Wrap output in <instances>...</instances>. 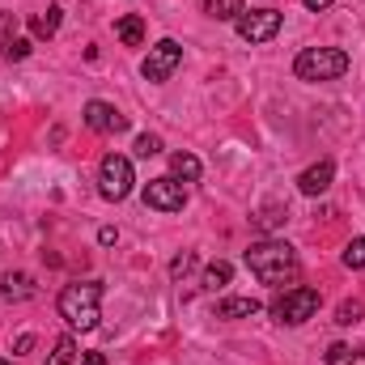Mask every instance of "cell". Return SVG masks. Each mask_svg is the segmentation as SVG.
Segmentation results:
<instances>
[{
    "label": "cell",
    "instance_id": "1",
    "mask_svg": "<svg viewBox=\"0 0 365 365\" xmlns=\"http://www.w3.org/2000/svg\"><path fill=\"white\" fill-rule=\"evenodd\" d=\"M247 268L259 276L264 284H289L297 280V251L284 242V238H259L247 247Z\"/></svg>",
    "mask_w": 365,
    "mask_h": 365
},
{
    "label": "cell",
    "instance_id": "2",
    "mask_svg": "<svg viewBox=\"0 0 365 365\" xmlns=\"http://www.w3.org/2000/svg\"><path fill=\"white\" fill-rule=\"evenodd\" d=\"M56 310L68 323V331H93L98 319H102V280H73V284H64Z\"/></svg>",
    "mask_w": 365,
    "mask_h": 365
},
{
    "label": "cell",
    "instance_id": "3",
    "mask_svg": "<svg viewBox=\"0 0 365 365\" xmlns=\"http://www.w3.org/2000/svg\"><path fill=\"white\" fill-rule=\"evenodd\" d=\"M349 68H353V60H349L344 47H306V51H297V60H293V77H297V81H310V86H319V81H340Z\"/></svg>",
    "mask_w": 365,
    "mask_h": 365
},
{
    "label": "cell",
    "instance_id": "4",
    "mask_svg": "<svg viewBox=\"0 0 365 365\" xmlns=\"http://www.w3.org/2000/svg\"><path fill=\"white\" fill-rule=\"evenodd\" d=\"M319 306H323L319 289H310V284H293V289L276 293L268 310H272L276 323H284V327H302V323H310V319L319 314Z\"/></svg>",
    "mask_w": 365,
    "mask_h": 365
},
{
    "label": "cell",
    "instance_id": "5",
    "mask_svg": "<svg viewBox=\"0 0 365 365\" xmlns=\"http://www.w3.org/2000/svg\"><path fill=\"white\" fill-rule=\"evenodd\" d=\"M132 187H136L132 162H128L123 153H106V158H102V166H98V195H102V200H110V204H119V200H128V195H132Z\"/></svg>",
    "mask_w": 365,
    "mask_h": 365
},
{
    "label": "cell",
    "instance_id": "6",
    "mask_svg": "<svg viewBox=\"0 0 365 365\" xmlns=\"http://www.w3.org/2000/svg\"><path fill=\"white\" fill-rule=\"evenodd\" d=\"M280 26H284L280 9H251V13H242L234 21V30H238L242 43H272L276 34H280Z\"/></svg>",
    "mask_w": 365,
    "mask_h": 365
},
{
    "label": "cell",
    "instance_id": "7",
    "mask_svg": "<svg viewBox=\"0 0 365 365\" xmlns=\"http://www.w3.org/2000/svg\"><path fill=\"white\" fill-rule=\"evenodd\" d=\"M179 64H182V47L175 43V38H162V43L149 47V56H145V64H140V77L153 81V86H162V81L175 77Z\"/></svg>",
    "mask_w": 365,
    "mask_h": 365
},
{
    "label": "cell",
    "instance_id": "8",
    "mask_svg": "<svg viewBox=\"0 0 365 365\" xmlns=\"http://www.w3.org/2000/svg\"><path fill=\"white\" fill-rule=\"evenodd\" d=\"M145 204L158 208V212H182V204H187V187H182L175 175L149 179L145 182Z\"/></svg>",
    "mask_w": 365,
    "mask_h": 365
},
{
    "label": "cell",
    "instance_id": "9",
    "mask_svg": "<svg viewBox=\"0 0 365 365\" xmlns=\"http://www.w3.org/2000/svg\"><path fill=\"white\" fill-rule=\"evenodd\" d=\"M81 119H86V128H90V132H102V136H110V132H123V128H128V115H123L119 106L102 102V98H90V102H86Z\"/></svg>",
    "mask_w": 365,
    "mask_h": 365
},
{
    "label": "cell",
    "instance_id": "10",
    "mask_svg": "<svg viewBox=\"0 0 365 365\" xmlns=\"http://www.w3.org/2000/svg\"><path fill=\"white\" fill-rule=\"evenodd\" d=\"M331 179H336V162L323 158V162H314V166H306V170L297 175V191L314 200V195H323V191L331 187Z\"/></svg>",
    "mask_w": 365,
    "mask_h": 365
},
{
    "label": "cell",
    "instance_id": "11",
    "mask_svg": "<svg viewBox=\"0 0 365 365\" xmlns=\"http://www.w3.org/2000/svg\"><path fill=\"white\" fill-rule=\"evenodd\" d=\"M115 38H119L123 47H140V43H145V17H140V13H123V17L115 21Z\"/></svg>",
    "mask_w": 365,
    "mask_h": 365
},
{
    "label": "cell",
    "instance_id": "12",
    "mask_svg": "<svg viewBox=\"0 0 365 365\" xmlns=\"http://www.w3.org/2000/svg\"><path fill=\"white\" fill-rule=\"evenodd\" d=\"M264 306H259V297H225V302H217V319H255Z\"/></svg>",
    "mask_w": 365,
    "mask_h": 365
},
{
    "label": "cell",
    "instance_id": "13",
    "mask_svg": "<svg viewBox=\"0 0 365 365\" xmlns=\"http://www.w3.org/2000/svg\"><path fill=\"white\" fill-rule=\"evenodd\" d=\"M170 175H175L179 182H195L200 175H204V166H200V158H195V153H187V149H182V153H170Z\"/></svg>",
    "mask_w": 365,
    "mask_h": 365
},
{
    "label": "cell",
    "instance_id": "14",
    "mask_svg": "<svg viewBox=\"0 0 365 365\" xmlns=\"http://www.w3.org/2000/svg\"><path fill=\"white\" fill-rule=\"evenodd\" d=\"M204 13H208L212 21H238V17L247 13V4H242V0H204Z\"/></svg>",
    "mask_w": 365,
    "mask_h": 365
},
{
    "label": "cell",
    "instance_id": "15",
    "mask_svg": "<svg viewBox=\"0 0 365 365\" xmlns=\"http://www.w3.org/2000/svg\"><path fill=\"white\" fill-rule=\"evenodd\" d=\"M0 293L4 297H17V302L21 297H34V280L26 272H9V276H0Z\"/></svg>",
    "mask_w": 365,
    "mask_h": 365
},
{
    "label": "cell",
    "instance_id": "16",
    "mask_svg": "<svg viewBox=\"0 0 365 365\" xmlns=\"http://www.w3.org/2000/svg\"><path fill=\"white\" fill-rule=\"evenodd\" d=\"M60 17H64V9H60V4H51L47 13H38V17L30 21V30H34V38H51V34L60 30Z\"/></svg>",
    "mask_w": 365,
    "mask_h": 365
},
{
    "label": "cell",
    "instance_id": "17",
    "mask_svg": "<svg viewBox=\"0 0 365 365\" xmlns=\"http://www.w3.org/2000/svg\"><path fill=\"white\" fill-rule=\"evenodd\" d=\"M230 280H234V264H225V259H212V264L204 268V289H212V293L225 289Z\"/></svg>",
    "mask_w": 365,
    "mask_h": 365
},
{
    "label": "cell",
    "instance_id": "18",
    "mask_svg": "<svg viewBox=\"0 0 365 365\" xmlns=\"http://www.w3.org/2000/svg\"><path fill=\"white\" fill-rule=\"evenodd\" d=\"M73 361H77V340L73 336H60L56 349H51V357H47V365H73Z\"/></svg>",
    "mask_w": 365,
    "mask_h": 365
},
{
    "label": "cell",
    "instance_id": "19",
    "mask_svg": "<svg viewBox=\"0 0 365 365\" xmlns=\"http://www.w3.org/2000/svg\"><path fill=\"white\" fill-rule=\"evenodd\" d=\"M323 361H327V365H353V361H357V349H349L344 340H336V344L323 353Z\"/></svg>",
    "mask_w": 365,
    "mask_h": 365
},
{
    "label": "cell",
    "instance_id": "20",
    "mask_svg": "<svg viewBox=\"0 0 365 365\" xmlns=\"http://www.w3.org/2000/svg\"><path fill=\"white\" fill-rule=\"evenodd\" d=\"M344 268H353V272L365 268V234H357V238L344 247Z\"/></svg>",
    "mask_w": 365,
    "mask_h": 365
},
{
    "label": "cell",
    "instance_id": "21",
    "mask_svg": "<svg viewBox=\"0 0 365 365\" xmlns=\"http://www.w3.org/2000/svg\"><path fill=\"white\" fill-rule=\"evenodd\" d=\"M361 314H365L361 302H340V310H336V323H340V327H353V323H361Z\"/></svg>",
    "mask_w": 365,
    "mask_h": 365
},
{
    "label": "cell",
    "instance_id": "22",
    "mask_svg": "<svg viewBox=\"0 0 365 365\" xmlns=\"http://www.w3.org/2000/svg\"><path fill=\"white\" fill-rule=\"evenodd\" d=\"M0 56H4L9 64H13V60H26V56H30V38H4Z\"/></svg>",
    "mask_w": 365,
    "mask_h": 365
},
{
    "label": "cell",
    "instance_id": "23",
    "mask_svg": "<svg viewBox=\"0 0 365 365\" xmlns=\"http://www.w3.org/2000/svg\"><path fill=\"white\" fill-rule=\"evenodd\" d=\"M136 153H140V158H158V153H162V136H153V132L136 136Z\"/></svg>",
    "mask_w": 365,
    "mask_h": 365
},
{
    "label": "cell",
    "instance_id": "24",
    "mask_svg": "<svg viewBox=\"0 0 365 365\" xmlns=\"http://www.w3.org/2000/svg\"><path fill=\"white\" fill-rule=\"evenodd\" d=\"M187 272H195V255H191V251L175 255V264H170V276H175V280H182Z\"/></svg>",
    "mask_w": 365,
    "mask_h": 365
},
{
    "label": "cell",
    "instance_id": "25",
    "mask_svg": "<svg viewBox=\"0 0 365 365\" xmlns=\"http://www.w3.org/2000/svg\"><path fill=\"white\" fill-rule=\"evenodd\" d=\"M98 242H102V247H115V242H119V230H115V225H102V230H98Z\"/></svg>",
    "mask_w": 365,
    "mask_h": 365
},
{
    "label": "cell",
    "instance_id": "26",
    "mask_svg": "<svg viewBox=\"0 0 365 365\" xmlns=\"http://www.w3.org/2000/svg\"><path fill=\"white\" fill-rule=\"evenodd\" d=\"M302 4H306V9H310V13H323V9H331V4H336V0H302Z\"/></svg>",
    "mask_w": 365,
    "mask_h": 365
},
{
    "label": "cell",
    "instance_id": "27",
    "mask_svg": "<svg viewBox=\"0 0 365 365\" xmlns=\"http://www.w3.org/2000/svg\"><path fill=\"white\" fill-rule=\"evenodd\" d=\"M77 365H106V357L102 353H86V361H77Z\"/></svg>",
    "mask_w": 365,
    "mask_h": 365
},
{
    "label": "cell",
    "instance_id": "28",
    "mask_svg": "<svg viewBox=\"0 0 365 365\" xmlns=\"http://www.w3.org/2000/svg\"><path fill=\"white\" fill-rule=\"evenodd\" d=\"M9 26H13V13H0V34H4Z\"/></svg>",
    "mask_w": 365,
    "mask_h": 365
},
{
    "label": "cell",
    "instance_id": "29",
    "mask_svg": "<svg viewBox=\"0 0 365 365\" xmlns=\"http://www.w3.org/2000/svg\"><path fill=\"white\" fill-rule=\"evenodd\" d=\"M357 357H361V361H365V344H361V349H357Z\"/></svg>",
    "mask_w": 365,
    "mask_h": 365
},
{
    "label": "cell",
    "instance_id": "30",
    "mask_svg": "<svg viewBox=\"0 0 365 365\" xmlns=\"http://www.w3.org/2000/svg\"><path fill=\"white\" fill-rule=\"evenodd\" d=\"M0 365H17V361H4V357H0Z\"/></svg>",
    "mask_w": 365,
    "mask_h": 365
}]
</instances>
